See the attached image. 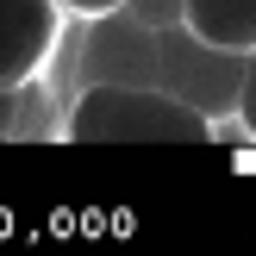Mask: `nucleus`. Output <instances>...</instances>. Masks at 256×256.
<instances>
[{
	"label": "nucleus",
	"mask_w": 256,
	"mask_h": 256,
	"mask_svg": "<svg viewBox=\"0 0 256 256\" xmlns=\"http://www.w3.org/2000/svg\"><path fill=\"white\" fill-rule=\"evenodd\" d=\"M62 6H75V0H62Z\"/></svg>",
	"instance_id": "9d476101"
},
{
	"label": "nucleus",
	"mask_w": 256,
	"mask_h": 256,
	"mask_svg": "<svg viewBox=\"0 0 256 256\" xmlns=\"http://www.w3.org/2000/svg\"><path fill=\"white\" fill-rule=\"evenodd\" d=\"M244 56L250 50H225V44H212V38L188 32L182 19L156 25V88H169L175 100H188L194 112H206L212 125H219L225 112H238Z\"/></svg>",
	"instance_id": "f03ea898"
},
{
	"label": "nucleus",
	"mask_w": 256,
	"mask_h": 256,
	"mask_svg": "<svg viewBox=\"0 0 256 256\" xmlns=\"http://www.w3.org/2000/svg\"><path fill=\"white\" fill-rule=\"evenodd\" d=\"M82 82H156V25L132 6L94 12L82 38Z\"/></svg>",
	"instance_id": "7ed1b4c3"
},
{
	"label": "nucleus",
	"mask_w": 256,
	"mask_h": 256,
	"mask_svg": "<svg viewBox=\"0 0 256 256\" xmlns=\"http://www.w3.org/2000/svg\"><path fill=\"white\" fill-rule=\"evenodd\" d=\"M62 138L75 144H212L219 125L156 82H82Z\"/></svg>",
	"instance_id": "f257e3e1"
},
{
	"label": "nucleus",
	"mask_w": 256,
	"mask_h": 256,
	"mask_svg": "<svg viewBox=\"0 0 256 256\" xmlns=\"http://www.w3.org/2000/svg\"><path fill=\"white\" fill-rule=\"evenodd\" d=\"M238 119H244V132L256 138V50L244 56V88H238Z\"/></svg>",
	"instance_id": "423d86ee"
},
{
	"label": "nucleus",
	"mask_w": 256,
	"mask_h": 256,
	"mask_svg": "<svg viewBox=\"0 0 256 256\" xmlns=\"http://www.w3.org/2000/svg\"><path fill=\"white\" fill-rule=\"evenodd\" d=\"M182 25L225 50H256V0H188Z\"/></svg>",
	"instance_id": "39448f33"
},
{
	"label": "nucleus",
	"mask_w": 256,
	"mask_h": 256,
	"mask_svg": "<svg viewBox=\"0 0 256 256\" xmlns=\"http://www.w3.org/2000/svg\"><path fill=\"white\" fill-rule=\"evenodd\" d=\"M125 6H132V12H138L144 25H175L188 0H125Z\"/></svg>",
	"instance_id": "0eeeda50"
},
{
	"label": "nucleus",
	"mask_w": 256,
	"mask_h": 256,
	"mask_svg": "<svg viewBox=\"0 0 256 256\" xmlns=\"http://www.w3.org/2000/svg\"><path fill=\"white\" fill-rule=\"evenodd\" d=\"M112 6H125V0H75V12H82V19H94V12H112Z\"/></svg>",
	"instance_id": "1a4fd4ad"
},
{
	"label": "nucleus",
	"mask_w": 256,
	"mask_h": 256,
	"mask_svg": "<svg viewBox=\"0 0 256 256\" xmlns=\"http://www.w3.org/2000/svg\"><path fill=\"white\" fill-rule=\"evenodd\" d=\"M19 125V88H0V138H12Z\"/></svg>",
	"instance_id": "6e6552de"
},
{
	"label": "nucleus",
	"mask_w": 256,
	"mask_h": 256,
	"mask_svg": "<svg viewBox=\"0 0 256 256\" xmlns=\"http://www.w3.org/2000/svg\"><path fill=\"white\" fill-rule=\"evenodd\" d=\"M62 38V0H0V88L44 75Z\"/></svg>",
	"instance_id": "20e7f679"
}]
</instances>
